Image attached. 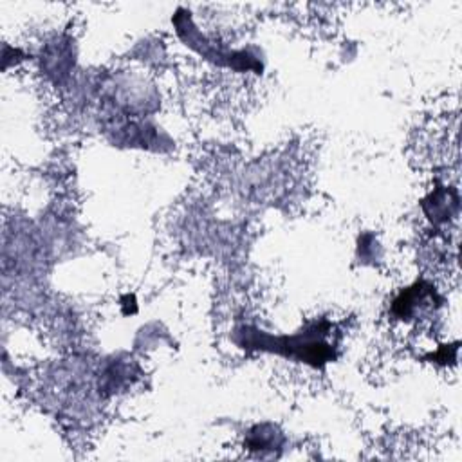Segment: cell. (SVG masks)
Listing matches in <instances>:
<instances>
[{
  "label": "cell",
  "instance_id": "cell-1",
  "mask_svg": "<svg viewBox=\"0 0 462 462\" xmlns=\"http://www.w3.org/2000/svg\"><path fill=\"white\" fill-rule=\"evenodd\" d=\"M432 201H434V211H428L430 219L434 222H441V220L450 219L452 215V208L457 210V201H450V192L446 190H441L437 193H432Z\"/></svg>",
  "mask_w": 462,
  "mask_h": 462
}]
</instances>
